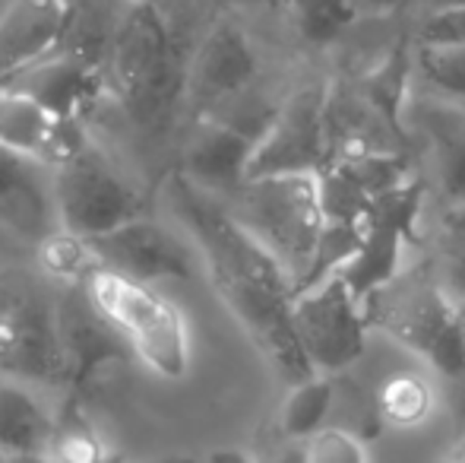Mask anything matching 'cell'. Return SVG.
I'll return each mask as SVG.
<instances>
[{"label": "cell", "instance_id": "d6a6232c", "mask_svg": "<svg viewBox=\"0 0 465 463\" xmlns=\"http://www.w3.org/2000/svg\"><path fill=\"white\" fill-rule=\"evenodd\" d=\"M460 321H462V375L456 381V388H460V419H465V302H460Z\"/></svg>", "mask_w": 465, "mask_h": 463}, {"label": "cell", "instance_id": "836d02e7", "mask_svg": "<svg viewBox=\"0 0 465 463\" xmlns=\"http://www.w3.org/2000/svg\"><path fill=\"white\" fill-rule=\"evenodd\" d=\"M209 463H253L244 451H234V448H222V451H213Z\"/></svg>", "mask_w": 465, "mask_h": 463}, {"label": "cell", "instance_id": "1f68e13d", "mask_svg": "<svg viewBox=\"0 0 465 463\" xmlns=\"http://www.w3.org/2000/svg\"><path fill=\"white\" fill-rule=\"evenodd\" d=\"M272 463H307L304 460V441H285V448L272 458Z\"/></svg>", "mask_w": 465, "mask_h": 463}, {"label": "cell", "instance_id": "cb8c5ba5", "mask_svg": "<svg viewBox=\"0 0 465 463\" xmlns=\"http://www.w3.org/2000/svg\"><path fill=\"white\" fill-rule=\"evenodd\" d=\"M409 74H411L409 55H405V48H396L380 67H373L361 83L364 99L371 102L373 112L383 117L392 130H399V121H402V102H405Z\"/></svg>", "mask_w": 465, "mask_h": 463}, {"label": "cell", "instance_id": "7402d4cb", "mask_svg": "<svg viewBox=\"0 0 465 463\" xmlns=\"http://www.w3.org/2000/svg\"><path fill=\"white\" fill-rule=\"evenodd\" d=\"M108 448L98 438L95 426L76 407H67L54 422V438L45 463H104Z\"/></svg>", "mask_w": 465, "mask_h": 463}, {"label": "cell", "instance_id": "7c38bea8", "mask_svg": "<svg viewBox=\"0 0 465 463\" xmlns=\"http://www.w3.org/2000/svg\"><path fill=\"white\" fill-rule=\"evenodd\" d=\"M411 175L402 156L377 153V149H355L317 175L320 200H323V216L332 223H358L368 219L371 206L383 194L409 185Z\"/></svg>", "mask_w": 465, "mask_h": 463}, {"label": "cell", "instance_id": "9a60e30c", "mask_svg": "<svg viewBox=\"0 0 465 463\" xmlns=\"http://www.w3.org/2000/svg\"><path fill=\"white\" fill-rule=\"evenodd\" d=\"M102 86H104L102 64L80 55V51L61 48L54 55L42 57L38 64H32V67H25L23 74H16L0 89H13V93L29 96L32 102L48 108L51 115L80 124V117L98 102Z\"/></svg>", "mask_w": 465, "mask_h": 463}, {"label": "cell", "instance_id": "277c9868", "mask_svg": "<svg viewBox=\"0 0 465 463\" xmlns=\"http://www.w3.org/2000/svg\"><path fill=\"white\" fill-rule=\"evenodd\" d=\"M83 286L149 371L168 381L187 375L190 330L178 305H172L153 286L134 283L104 267H95Z\"/></svg>", "mask_w": 465, "mask_h": 463}, {"label": "cell", "instance_id": "3957f363", "mask_svg": "<svg viewBox=\"0 0 465 463\" xmlns=\"http://www.w3.org/2000/svg\"><path fill=\"white\" fill-rule=\"evenodd\" d=\"M225 200V210L276 257L298 296L326 226L317 175L251 178Z\"/></svg>", "mask_w": 465, "mask_h": 463}, {"label": "cell", "instance_id": "e575fe53", "mask_svg": "<svg viewBox=\"0 0 465 463\" xmlns=\"http://www.w3.org/2000/svg\"><path fill=\"white\" fill-rule=\"evenodd\" d=\"M450 463H465V441H460V448L453 451V458H450Z\"/></svg>", "mask_w": 465, "mask_h": 463}, {"label": "cell", "instance_id": "44dd1931", "mask_svg": "<svg viewBox=\"0 0 465 463\" xmlns=\"http://www.w3.org/2000/svg\"><path fill=\"white\" fill-rule=\"evenodd\" d=\"M336 388L330 375H313L288 390L279 409V435L285 441H311L326 428L336 407Z\"/></svg>", "mask_w": 465, "mask_h": 463}, {"label": "cell", "instance_id": "d590c367", "mask_svg": "<svg viewBox=\"0 0 465 463\" xmlns=\"http://www.w3.org/2000/svg\"><path fill=\"white\" fill-rule=\"evenodd\" d=\"M149 463H193L190 458H159V460H149Z\"/></svg>", "mask_w": 465, "mask_h": 463}, {"label": "cell", "instance_id": "30bf717a", "mask_svg": "<svg viewBox=\"0 0 465 463\" xmlns=\"http://www.w3.org/2000/svg\"><path fill=\"white\" fill-rule=\"evenodd\" d=\"M0 375L23 384H67L54 305L16 296L0 305Z\"/></svg>", "mask_w": 465, "mask_h": 463}, {"label": "cell", "instance_id": "ba28073f", "mask_svg": "<svg viewBox=\"0 0 465 463\" xmlns=\"http://www.w3.org/2000/svg\"><path fill=\"white\" fill-rule=\"evenodd\" d=\"M424 206V187L421 181L411 178L409 185L383 194L371 206L368 219L361 229V247L351 257V264L342 270L345 283L351 286L358 298L368 305L377 292L392 286L402 273L405 245L415 241L418 216Z\"/></svg>", "mask_w": 465, "mask_h": 463}, {"label": "cell", "instance_id": "8992f818", "mask_svg": "<svg viewBox=\"0 0 465 463\" xmlns=\"http://www.w3.org/2000/svg\"><path fill=\"white\" fill-rule=\"evenodd\" d=\"M54 172V204L61 229L80 241H93L146 216L140 191L86 143Z\"/></svg>", "mask_w": 465, "mask_h": 463}, {"label": "cell", "instance_id": "ab89813d", "mask_svg": "<svg viewBox=\"0 0 465 463\" xmlns=\"http://www.w3.org/2000/svg\"><path fill=\"white\" fill-rule=\"evenodd\" d=\"M127 4H130V0H127Z\"/></svg>", "mask_w": 465, "mask_h": 463}, {"label": "cell", "instance_id": "5bb4252c", "mask_svg": "<svg viewBox=\"0 0 465 463\" xmlns=\"http://www.w3.org/2000/svg\"><path fill=\"white\" fill-rule=\"evenodd\" d=\"M257 51L247 32L234 23H215L187 67L184 93L196 108V117L247 93L257 80Z\"/></svg>", "mask_w": 465, "mask_h": 463}, {"label": "cell", "instance_id": "d6986e66", "mask_svg": "<svg viewBox=\"0 0 465 463\" xmlns=\"http://www.w3.org/2000/svg\"><path fill=\"white\" fill-rule=\"evenodd\" d=\"M38 162L16 156L0 146V219L32 241L54 238L57 204H54V175L45 178Z\"/></svg>", "mask_w": 465, "mask_h": 463}, {"label": "cell", "instance_id": "52a82bcc", "mask_svg": "<svg viewBox=\"0 0 465 463\" xmlns=\"http://www.w3.org/2000/svg\"><path fill=\"white\" fill-rule=\"evenodd\" d=\"M292 317L317 375H339L368 352V305L351 292L342 273L294 296Z\"/></svg>", "mask_w": 465, "mask_h": 463}, {"label": "cell", "instance_id": "74e56055", "mask_svg": "<svg viewBox=\"0 0 465 463\" xmlns=\"http://www.w3.org/2000/svg\"><path fill=\"white\" fill-rule=\"evenodd\" d=\"M238 4H276V0H238Z\"/></svg>", "mask_w": 465, "mask_h": 463}, {"label": "cell", "instance_id": "4fadbf2b", "mask_svg": "<svg viewBox=\"0 0 465 463\" xmlns=\"http://www.w3.org/2000/svg\"><path fill=\"white\" fill-rule=\"evenodd\" d=\"M54 315L64 358H67V388H86L108 365L127 362L134 356L127 340L102 315L83 283H74L61 292V298L54 302Z\"/></svg>", "mask_w": 465, "mask_h": 463}, {"label": "cell", "instance_id": "603a6c76", "mask_svg": "<svg viewBox=\"0 0 465 463\" xmlns=\"http://www.w3.org/2000/svg\"><path fill=\"white\" fill-rule=\"evenodd\" d=\"M377 407L383 416V426L411 428L421 426L434 409V394L418 375H392L390 381L380 388Z\"/></svg>", "mask_w": 465, "mask_h": 463}, {"label": "cell", "instance_id": "484cf974", "mask_svg": "<svg viewBox=\"0 0 465 463\" xmlns=\"http://www.w3.org/2000/svg\"><path fill=\"white\" fill-rule=\"evenodd\" d=\"M415 67L437 93L465 102V48H421Z\"/></svg>", "mask_w": 465, "mask_h": 463}, {"label": "cell", "instance_id": "8fae6325", "mask_svg": "<svg viewBox=\"0 0 465 463\" xmlns=\"http://www.w3.org/2000/svg\"><path fill=\"white\" fill-rule=\"evenodd\" d=\"M95 257V267L114 270L134 283L153 286L162 279H193V251L172 229L159 226L155 219L143 216L121 229L86 241Z\"/></svg>", "mask_w": 465, "mask_h": 463}, {"label": "cell", "instance_id": "4316f807", "mask_svg": "<svg viewBox=\"0 0 465 463\" xmlns=\"http://www.w3.org/2000/svg\"><path fill=\"white\" fill-rule=\"evenodd\" d=\"M440 194L453 210L465 213V134L443 136L434 153Z\"/></svg>", "mask_w": 465, "mask_h": 463}, {"label": "cell", "instance_id": "d4e9b609", "mask_svg": "<svg viewBox=\"0 0 465 463\" xmlns=\"http://www.w3.org/2000/svg\"><path fill=\"white\" fill-rule=\"evenodd\" d=\"M298 32L313 45H330L355 23V0H285Z\"/></svg>", "mask_w": 465, "mask_h": 463}, {"label": "cell", "instance_id": "9c48e42d", "mask_svg": "<svg viewBox=\"0 0 465 463\" xmlns=\"http://www.w3.org/2000/svg\"><path fill=\"white\" fill-rule=\"evenodd\" d=\"M326 86L311 83L279 106L266 136L257 143L251 178H285V175H320L330 166L326 153ZM247 178V181H251Z\"/></svg>", "mask_w": 465, "mask_h": 463}, {"label": "cell", "instance_id": "5b68a950", "mask_svg": "<svg viewBox=\"0 0 465 463\" xmlns=\"http://www.w3.org/2000/svg\"><path fill=\"white\" fill-rule=\"evenodd\" d=\"M368 321L402 343L409 352L430 365L447 381L462 375V321L460 302L440 286H411L402 289L399 279L368 298Z\"/></svg>", "mask_w": 465, "mask_h": 463}, {"label": "cell", "instance_id": "ac0fdd59", "mask_svg": "<svg viewBox=\"0 0 465 463\" xmlns=\"http://www.w3.org/2000/svg\"><path fill=\"white\" fill-rule=\"evenodd\" d=\"M253 153H257V143L251 136L238 134L219 121L200 117L184 149L181 175L213 197H232L251 178Z\"/></svg>", "mask_w": 465, "mask_h": 463}, {"label": "cell", "instance_id": "83f0119b", "mask_svg": "<svg viewBox=\"0 0 465 463\" xmlns=\"http://www.w3.org/2000/svg\"><path fill=\"white\" fill-rule=\"evenodd\" d=\"M304 460L307 463H368V451H364V441H358L355 435L342 432V428H323V432L313 435L311 441H304Z\"/></svg>", "mask_w": 465, "mask_h": 463}, {"label": "cell", "instance_id": "ffe728a7", "mask_svg": "<svg viewBox=\"0 0 465 463\" xmlns=\"http://www.w3.org/2000/svg\"><path fill=\"white\" fill-rule=\"evenodd\" d=\"M57 416L23 381H0V458L6 463L45 460Z\"/></svg>", "mask_w": 465, "mask_h": 463}, {"label": "cell", "instance_id": "2e32d148", "mask_svg": "<svg viewBox=\"0 0 465 463\" xmlns=\"http://www.w3.org/2000/svg\"><path fill=\"white\" fill-rule=\"evenodd\" d=\"M74 29L70 0H10L0 13V86L67 45Z\"/></svg>", "mask_w": 465, "mask_h": 463}, {"label": "cell", "instance_id": "7a4b0ae2", "mask_svg": "<svg viewBox=\"0 0 465 463\" xmlns=\"http://www.w3.org/2000/svg\"><path fill=\"white\" fill-rule=\"evenodd\" d=\"M108 76L136 127H153L187 86L172 25L153 0H130L111 25Z\"/></svg>", "mask_w": 465, "mask_h": 463}, {"label": "cell", "instance_id": "6da1fadb", "mask_svg": "<svg viewBox=\"0 0 465 463\" xmlns=\"http://www.w3.org/2000/svg\"><path fill=\"white\" fill-rule=\"evenodd\" d=\"M168 194L178 219L200 247L215 296L225 302L276 375L288 388L317 375L294 330V286L276 257L225 210L219 197L190 185L184 175H174Z\"/></svg>", "mask_w": 465, "mask_h": 463}, {"label": "cell", "instance_id": "f1b7e54d", "mask_svg": "<svg viewBox=\"0 0 465 463\" xmlns=\"http://www.w3.org/2000/svg\"><path fill=\"white\" fill-rule=\"evenodd\" d=\"M421 48H465V6H434L418 29Z\"/></svg>", "mask_w": 465, "mask_h": 463}, {"label": "cell", "instance_id": "f35d334b", "mask_svg": "<svg viewBox=\"0 0 465 463\" xmlns=\"http://www.w3.org/2000/svg\"><path fill=\"white\" fill-rule=\"evenodd\" d=\"M0 463H6V460H4V458H0Z\"/></svg>", "mask_w": 465, "mask_h": 463}, {"label": "cell", "instance_id": "f546056e", "mask_svg": "<svg viewBox=\"0 0 465 463\" xmlns=\"http://www.w3.org/2000/svg\"><path fill=\"white\" fill-rule=\"evenodd\" d=\"M447 279H450V289L456 292V302H465V226L456 229V238H453V245H450Z\"/></svg>", "mask_w": 465, "mask_h": 463}, {"label": "cell", "instance_id": "e0dca14e", "mask_svg": "<svg viewBox=\"0 0 465 463\" xmlns=\"http://www.w3.org/2000/svg\"><path fill=\"white\" fill-rule=\"evenodd\" d=\"M80 124L64 121L51 115L29 96L0 89V146L16 156L38 162V166L57 168L86 146Z\"/></svg>", "mask_w": 465, "mask_h": 463}, {"label": "cell", "instance_id": "8d00e7d4", "mask_svg": "<svg viewBox=\"0 0 465 463\" xmlns=\"http://www.w3.org/2000/svg\"><path fill=\"white\" fill-rule=\"evenodd\" d=\"M437 6H465V0H437Z\"/></svg>", "mask_w": 465, "mask_h": 463}, {"label": "cell", "instance_id": "4dcf8cb0", "mask_svg": "<svg viewBox=\"0 0 465 463\" xmlns=\"http://www.w3.org/2000/svg\"><path fill=\"white\" fill-rule=\"evenodd\" d=\"M70 4H74V29H86L102 0H70Z\"/></svg>", "mask_w": 465, "mask_h": 463}]
</instances>
